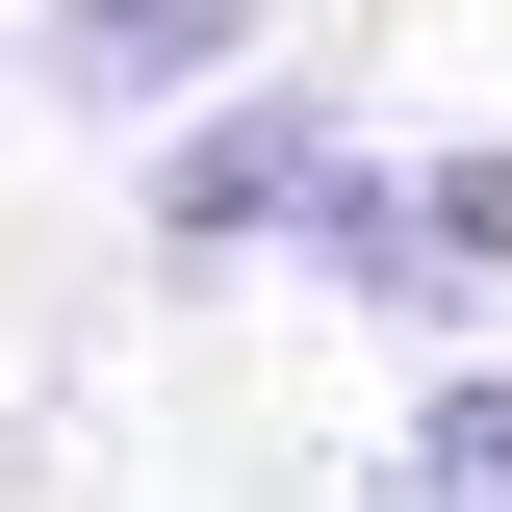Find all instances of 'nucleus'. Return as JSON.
<instances>
[{
	"label": "nucleus",
	"instance_id": "nucleus-3",
	"mask_svg": "<svg viewBox=\"0 0 512 512\" xmlns=\"http://www.w3.org/2000/svg\"><path fill=\"white\" fill-rule=\"evenodd\" d=\"M231 52H282V0H52V26H26V77H52L77 128H154V103H205Z\"/></svg>",
	"mask_w": 512,
	"mask_h": 512
},
{
	"label": "nucleus",
	"instance_id": "nucleus-1",
	"mask_svg": "<svg viewBox=\"0 0 512 512\" xmlns=\"http://www.w3.org/2000/svg\"><path fill=\"white\" fill-rule=\"evenodd\" d=\"M308 154H333V103H308L282 52H231L205 103H154V180H128V231L180 256V282H231V256L282 231V180H308Z\"/></svg>",
	"mask_w": 512,
	"mask_h": 512
},
{
	"label": "nucleus",
	"instance_id": "nucleus-5",
	"mask_svg": "<svg viewBox=\"0 0 512 512\" xmlns=\"http://www.w3.org/2000/svg\"><path fill=\"white\" fill-rule=\"evenodd\" d=\"M410 231H436V282L487 308V282H512V154H410Z\"/></svg>",
	"mask_w": 512,
	"mask_h": 512
},
{
	"label": "nucleus",
	"instance_id": "nucleus-4",
	"mask_svg": "<svg viewBox=\"0 0 512 512\" xmlns=\"http://www.w3.org/2000/svg\"><path fill=\"white\" fill-rule=\"evenodd\" d=\"M410 512H512V359H436L410 384V461H384Z\"/></svg>",
	"mask_w": 512,
	"mask_h": 512
},
{
	"label": "nucleus",
	"instance_id": "nucleus-2",
	"mask_svg": "<svg viewBox=\"0 0 512 512\" xmlns=\"http://www.w3.org/2000/svg\"><path fill=\"white\" fill-rule=\"evenodd\" d=\"M256 256H308L333 308H384L410 359H461V282H436V231H410V154H359V128L282 180V231H256Z\"/></svg>",
	"mask_w": 512,
	"mask_h": 512
}]
</instances>
